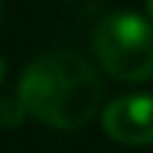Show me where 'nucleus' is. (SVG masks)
I'll use <instances>...</instances> for the list:
<instances>
[{
    "mask_svg": "<svg viewBox=\"0 0 153 153\" xmlns=\"http://www.w3.org/2000/svg\"><path fill=\"white\" fill-rule=\"evenodd\" d=\"M16 96L38 123L57 131H76L101 109L104 88L85 57L57 49L38 55L25 68Z\"/></svg>",
    "mask_w": 153,
    "mask_h": 153,
    "instance_id": "1",
    "label": "nucleus"
},
{
    "mask_svg": "<svg viewBox=\"0 0 153 153\" xmlns=\"http://www.w3.org/2000/svg\"><path fill=\"white\" fill-rule=\"evenodd\" d=\"M93 52L109 76L145 82L153 76V25L137 14H112L96 25Z\"/></svg>",
    "mask_w": 153,
    "mask_h": 153,
    "instance_id": "2",
    "label": "nucleus"
},
{
    "mask_svg": "<svg viewBox=\"0 0 153 153\" xmlns=\"http://www.w3.org/2000/svg\"><path fill=\"white\" fill-rule=\"evenodd\" d=\"M101 128L120 145H153V96H120L101 112Z\"/></svg>",
    "mask_w": 153,
    "mask_h": 153,
    "instance_id": "3",
    "label": "nucleus"
},
{
    "mask_svg": "<svg viewBox=\"0 0 153 153\" xmlns=\"http://www.w3.org/2000/svg\"><path fill=\"white\" fill-rule=\"evenodd\" d=\"M25 115L27 112H25L22 101H19V96L16 99H3L0 101V128H16Z\"/></svg>",
    "mask_w": 153,
    "mask_h": 153,
    "instance_id": "4",
    "label": "nucleus"
},
{
    "mask_svg": "<svg viewBox=\"0 0 153 153\" xmlns=\"http://www.w3.org/2000/svg\"><path fill=\"white\" fill-rule=\"evenodd\" d=\"M3 74H6V63H3V57H0V82H3Z\"/></svg>",
    "mask_w": 153,
    "mask_h": 153,
    "instance_id": "5",
    "label": "nucleus"
},
{
    "mask_svg": "<svg viewBox=\"0 0 153 153\" xmlns=\"http://www.w3.org/2000/svg\"><path fill=\"white\" fill-rule=\"evenodd\" d=\"M145 6H148V14H150V19H153V0H148Z\"/></svg>",
    "mask_w": 153,
    "mask_h": 153,
    "instance_id": "6",
    "label": "nucleus"
},
{
    "mask_svg": "<svg viewBox=\"0 0 153 153\" xmlns=\"http://www.w3.org/2000/svg\"><path fill=\"white\" fill-rule=\"evenodd\" d=\"M0 19H3V3H0Z\"/></svg>",
    "mask_w": 153,
    "mask_h": 153,
    "instance_id": "7",
    "label": "nucleus"
}]
</instances>
